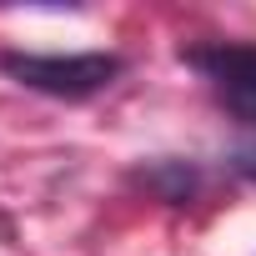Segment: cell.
I'll use <instances>...</instances> for the list:
<instances>
[{"label": "cell", "instance_id": "cell-1", "mask_svg": "<svg viewBox=\"0 0 256 256\" xmlns=\"http://www.w3.org/2000/svg\"><path fill=\"white\" fill-rule=\"evenodd\" d=\"M0 70L16 76L30 90L60 96V100H86L96 90H106L120 76V56L106 50H86V56H26V50H6L0 56Z\"/></svg>", "mask_w": 256, "mask_h": 256}, {"label": "cell", "instance_id": "cell-2", "mask_svg": "<svg viewBox=\"0 0 256 256\" xmlns=\"http://www.w3.org/2000/svg\"><path fill=\"white\" fill-rule=\"evenodd\" d=\"M226 100V110L256 126V46H201L186 56Z\"/></svg>", "mask_w": 256, "mask_h": 256}, {"label": "cell", "instance_id": "cell-3", "mask_svg": "<svg viewBox=\"0 0 256 256\" xmlns=\"http://www.w3.org/2000/svg\"><path fill=\"white\" fill-rule=\"evenodd\" d=\"M231 166H236V176H246V181H256V141H246L236 156H231Z\"/></svg>", "mask_w": 256, "mask_h": 256}]
</instances>
